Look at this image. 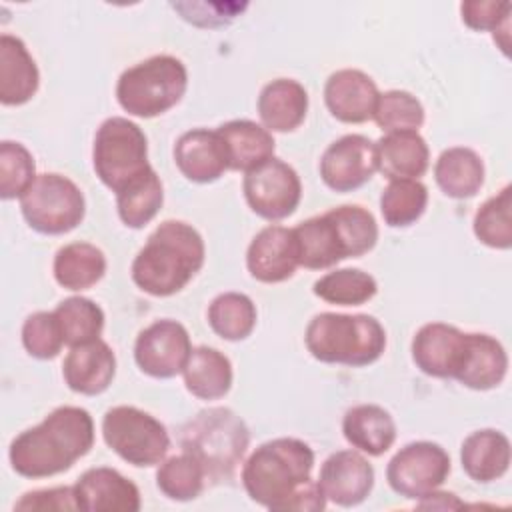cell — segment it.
I'll use <instances>...</instances> for the list:
<instances>
[{"mask_svg":"<svg viewBox=\"0 0 512 512\" xmlns=\"http://www.w3.org/2000/svg\"><path fill=\"white\" fill-rule=\"evenodd\" d=\"M14 510H80L74 486L42 488L22 494Z\"/></svg>","mask_w":512,"mask_h":512,"instance_id":"7bdbcfd3","label":"cell"},{"mask_svg":"<svg viewBox=\"0 0 512 512\" xmlns=\"http://www.w3.org/2000/svg\"><path fill=\"white\" fill-rule=\"evenodd\" d=\"M78 508L84 512H138V486L108 466L88 468L74 484Z\"/></svg>","mask_w":512,"mask_h":512,"instance_id":"ac0fdd59","label":"cell"},{"mask_svg":"<svg viewBox=\"0 0 512 512\" xmlns=\"http://www.w3.org/2000/svg\"><path fill=\"white\" fill-rule=\"evenodd\" d=\"M476 238L498 250L512 246V188L504 186L498 194L490 196L474 214Z\"/></svg>","mask_w":512,"mask_h":512,"instance_id":"74e56055","label":"cell"},{"mask_svg":"<svg viewBox=\"0 0 512 512\" xmlns=\"http://www.w3.org/2000/svg\"><path fill=\"white\" fill-rule=\"evenodd\" d=\"M308 112V92L292 78H276L268 82L258 96V116L270 132L296 130Z\"/></svg>","mask_w":512,"mask_h":512,"instance_id":"603a6c76","label":"cell"},{"mask_svg":"<svg viewBox=\"0 0 512 512\" xmlns=\"http://www.w3.org/2000/svg\"><path fill=\"white\" fill-rule=\"evenodd\" d=\"M94 444V420L80 406H58L38 426L20 432L8 450L12 470L24 478H48L72 468Z\"/></svg>","mask_w":512,"mask_h":512,"instance_id":"7a4b0ae2","label":"cell"},{"mask_svg":"<svg viewBox=\"0 0 512 512\" xmlns=\"http://www.w3.org/2000/svg\"><path fill=\"white\" fill-rule=\"evenodd\" d=\"M242 190L250 210L270 222L292 216L302 198V182L298 172L274 156L258 168L246 172Z\"/></svg>","mask_w":512,"mask_h":512,"instance_id":"7c38bea8","label":"cell"},{"mask_svg":"<svg viewBox=\"0 0 512 512\" xmlns=\"http://www.w3.org/2000/svg\"><path fill=\"white\" fill-rule=\"evenodd\" d=\"M208 324L224 340H244L256 326V306L242 292L218 294L208 306Z\"/></svg>","mask_w":512,"mask_h":512,"instance_id":"d6a6232c","label":"cell"},{"mask_svg":"<svg viewBox=\"0 0 512 512\" xmlns=\"http://www.w3.org/2000/svg\"><path fill=\"white\" fill-rule=\"evenodd\" d=\"M94 172L112 192L150 170L148 142L140 126L124 116L106 118L94 136Z\"/></svg>","mask_w":512,"mask_h":512,"instance_id":"ba28073f","label":"cell"},{"mask_svg":"<svg viewBox=\"0 0 512 512\" xmlns=\"http://www.w3.org/2000/svg\"><path fill=\"white\" fill-rule=\"evenodd\" d=\"M192 352L188 330L170 318H162L140 330L134 344L138 368L152 378H174L182 374Z\"/></svg>","mask_w":512,"mask_h":512,"instance_id":"4fadbf2b","label":"cell"},{"mask_svg":"<svg viewBox=\"0 0 512 512\" xmlns=\"http://www.w3.org/2000/svg\"><path fill=\"white\" fill-rule=\"evenodd\" d=\"M186 390L200 400H218L232 388V362L210 346H196L182 370Z\"/></svg>","mask_w":512,"mask_h":512,"instance_id":"f1b7e54d","label":"cell"},{"mask_svg":"<svg viewBox=\"0 0 512 512\" xmlns=\"http://www.w3.org/2000/svg\"><path fill=\"white\" fill-rule=\"evenodd\" d=\"M174 162L184 178L196 184L218 180L228 166V156L218 130L192 128L174 144Z\"/></svg>","mask_w":512,"mask_h":512,"instance_id":"ffe728a7","label":"cell"},{"mask_svg":"<svg viewBox=\"0 0 512 512\" xmlns=\"http://www.w3.org/2000/svg\"><path fill=\"white\" fill-rule=\"evenodd\" d=\"M20 210L28 226L40 234L58 236L74 230L86 214L82 190L56 172L38 174L20 198Z\"/></svg>","mask_w":512,"mask_h":512,"instance_id":"9c48e42d","label":"cell"},{"mask_svg":"<svg viewBox=\"0 0 512 512\" xmlns=\"http://www.w3.org/2000/svg\"><path fill=\"white\" fill-rule=\"evenodd\" d=\"M116 356L104 340L72 346L62 364V376L72 392L84 396L102 394L114 380Z\"/></svg>","mask_w":512,"mask_h":512,"instance_id":"44dd1931","label":"cell"},{"mask_svg":"<svg viewBox=\"0 0 512 512\" xmlns=\"http://www.w3.org/2000/svg\"><path fill=\"white\" fill-rule=\"evenodd\" d=\"M428 206V188L420 180H390L380 194V212L390 228L414 224Z\"/></svg>","mask_w":512,"mask_h":512,"instance_id":"8d00e7d4","label":"cell"},{"mask_svg":"<svg viewBox=\"0 0 512 512\" xmlns=\"http://www.w3.org/2000/svg\"><path fill=\"white\" fill-rule=\"evenodd\" d=\"M316 482L328 502L352 508L370 496L374 468L358 450H338L324 460Z\"/></svg>","mask_w":512,"mask_h":512,"instance_id":"9a60e30c","label":"cell"},{"mask_svg":"<svg viewBox=\"0 0 512 512\" xmlns=\"http://www.w3.org/2000/svg\"><path fill=\"white\" fill-rule=\"evenodd\" d=\"M22 344L38 360H52L64 346V336L54 312H34L22 324Z\"/></svg>","mask_w":512,"mask_h":512,"instance_id":"60d3db41","label":"cell"},{"mask_svg":"<svg viewBox=\"0 0 512 512\" xmlns=\"http://www.w3.org/2000/svg\"><path fill=\"white\" fill-rule=\"evenodd\" d=\"M186 88L188 72L182 60L170 54H156L120 74L116 100L130 116L154 118L174 108Z\"/></svg>","mask_w":512,"mask_h":512,"instance_id":"52a82bcc","label":"cell"},{"mask_svg":"<svg viewBox=\"0 0 512 512\" xmlns=\"http://www.w3.org/2000/svg\"><path fill=\"white\" fill-rule=\"evenodd\" d=\"M342 434L348 444L368 456H382L396 440V424L388 410L378 404H358L346 410Z\"/></svg>","mask_w":512,"mask_h":512,"instance_id":"4316f807","label":"cell"},{"mask_svg":"<svg viewBox=\"0 0 512 512\" xmlns=\"http://www.w3.org/2000/svg\"><path fill=\"white\" fill-rule=\"evenodd\" d=\"M380 92L376 82L362 70L342 68L328 76L324 102L328 112L344 124H362L372 118Z\"/></svg>","mask_w":512,"mask_h":512,"instance_id":"d6986e66","label":"cell"},{"mask_svg":"<svg viewBox=\"0 0 512 512\" xmlns=\"http://www.w3.org/2000/svg\"><path fill=\"white\" fill-rule=\"evenodd\" d=\"M462 470L480 484L502 478L510 468V440L494 428L476 430L464 438L460 448Z\"/></svg>","mask_w":512,"mask_h":512,"instance_id":"484cf974","label":"cell"},{"mask_svg":"<svg viewBox=\"0 0 512 512\" xmlns=\"http://www.w3.org/2000/svg\"><path fill=\"white\" fill-rule=\"evenodd\" d=\"M300 266L296 234L286 226H266L250 242L246 268L250 276L264 284H278L294 276Z\"/></svg>","mask_w":512,"mask_h":512,"instance_id":"2e32d148","label":"cell"},{"mask_svg":"<svg viewBox=\"0 0 512 512\" xmlns=\"http://www.w3.org/2000/svg\"><path fill=\"white\" fill-rule=\"evenodd\" d=\"M434 180L448 198H472L484 184V162L472 148H448L434 164Z\"/></svg>","mask_w":512,"mask_h":512,"instance_id":"f546056e","label":"cell"},{"mask_svg":"<svg viewBox=\"0 0 512 512\" xmlns=\"http://www.w3.org/2000/svg\"><path fill=\"white\" fill-rule=\"evenodd\" d=\"M372 120L386 134L418 130L424 124V106L406 90H388L378 96Z\"/></svg>","mask_w":512,"mask_h":512,"instance_id":"f35d334b","label":"cell"},{"mask_svg":"<svg viewBox=\"0 0 512 512\" xmlns=\"http://www.w3.org/2000/svg\"><path fill=\"white\" fill-rule=\"evenodd\" d=\"M418 508H426V510H456V508H464V502H460L452 492H430L424 498H420L416 502Z\"/></svg>","mask_w":512,"mask_h":512,"instance_id":"ee69618b","label":"cell"},{"mask_svg":"<svg viewBox=\"0 0 512 512\" xmlns=\"http://www.w3.org/2000/svg\"><path fill=\"white\" fill-rule=\"evenodd\" d=\"M312 292L328 304L360 306L374 298L378 284L372 274L360 268H340L320 276L314 282Z\"/></svg>","mask_w":512,"mask_h":512,"instance_id":"836d02e7","label":"cell"},{"mask_svg":"<svg viewBox=\"0 0 512 512\" xmlns=\"http://www.w3.org/2000/svg\"><path fill=\"white\" fill-rule=\"evenodd\" d=\"M292 230L300 250V266L308 270H324L346 258H358L378 242L376 218L356 204L330 208Z\"/></svg>","mask_w":512,"mask_h":512,"instance_id":"277c9868","label":"cell"},{"mask_svg":"<svg viewBox=\"0 0 512 512\" xmlns=\"http://www.w3.org/2000/svg\"><path fill=\"white\" fill-rule=\"evenodd\" d=\"M250 442L248 426L230 408H208L188 420L180 446L190 452L212 480H230Z\"/></svg>","mask_w":512,"mask_h":512,"instance_id":"8992f818","label":"cell"},{"mask_svg":"<svg viewBox=\"0 0 512 512\" xmlns=\"http://www.w3.org/2000/svg\"><path fill=\"white\" fill-rule=\"evenodd\" d=\"M54 278L66 290H86L102 280L106 272L104 252L90 242H70L54 256Z\"/></svg>","mask_w":512,"mask_h":512,"instance_id":"4dcf8cb0","label":"cell"},{"mask_svg":"<svg viewBox=\"0 0 512 512\" xmlns=\"http://www.w3.org/2000/svg\"><path fill=\"white\" fill-rule=\"evenodd\" d=\"M40 72L26 44L12 34L0 36V102L26 104L38 90Z\"/></svg>","mask_w":512,"mask_h":512,"instance_id":"7402d4cb","label":"cell"},{"mask_svg":"<svg viewBox=\"0 0 512 512\" xmlns=\"http://www.w3.org/2000/svg\"><path fill=\"white\" fill-rule=\"evenodd\" d=\"M36 180V166L30 150L12 140L0 144V196L2 200L22 198Z\"/></svg>","mask_w":512,"mask_h":512,"instance_id":"ab89813d","label":"cell"},{"mask_svg":"<svg viewBox=\"0 0 512 512\" xmlns=\"http://www.w3.org/2000/svg\"><path fill=\"white\" fill-rule=\"evenodd\" d=\"M378 170L388 180H418L430 164V150L418 130L388 132L376 142Z\"/></svg>","mask_w":512,"mask_h":512,"instance_id":"cb8c5ba5","label":"cell"},{"mask_svg":"<svg viewBox=\"0 0 512 512\" xmlns=\"http://www.w3.org/2000/svg\"><path fill=\"white\" fill-rule=\"evenodd\" d=\"M52 312L60 324L64 344L70 348L98 340L102 334L104 312L90 298L70 296L62 300Z\"/></svg>","mask_w":512,"mask_h":512,"instance_id":"d590c367","label":"cell"},{"mask_svg":"<svg viewBox=\"0 0 512 512\" xmlns=\"http://www.w3.org/2000/svg\"><path fill=\"white\" fill-rule=\"evenodd\" d=\"M468 334L452 324L428 322L412 338V360L432 378H456L466 356Z\"/></svg>","mask_w":512,"mask_h":512,"instance_id":"e0dca14e","label":"cell"},{"mask_svg":"<svg viewBox=\"0 0 512 512\" xmlns=\"http://www.w3.org/2000/svg\"><path fill=\"white\" fill-rule=\"evenodd\" d=\"M308 352L324 364L352 368L376 362L386 348L384 326L368 314H316L304 334Z\"/></svg>","mask_w":512,"mask_h":512,"instance_id":"5b68a950","label":"cell"},{"mask_svg":"<svg viewBox=\"0 0 512 512\" xmlns=\"http://www.w3.org/2000/svg\"><path fill=\"white\" fill-rule=\"evenodd\" d=\"M206 256L200 232L182 220H164L136 254L130 274L150 296L180 292L202 268Z\"/></svg>","mask_w":512,"mask_h":512,"instance_id":"3957f363","label":"cell"},{"mask_svg":"<svg viewBox=\"0 0 512 512\" xmlns=\"http://www.w3.org/2000/svg\"><path fill=\"white\" fill-rule=\"evenodd\" d=\"M216 130L224 142L230 170L250 172L274 156L272 132L252 120H230Z\"/></svg>","mask_w":512,"mask_h":512,"instance_id":"83f0119b","label":"cell"},{"mask_svg":"<svg viewBox=\"0 0 512 512\" xmlns=\"http://www.w3.org/2000/svg\"><path fill=\"white\" fill-rule=\"evenodd\" d=\"M208 476L204 466L190 454L180 452L160 462L156 472V486L160 492L176 502H188L200 496Z\"/></svg>","mask_w":512,"mask_h":512,"instance_id":"e575fe53","label":"cell"},{"mask_svg":"<svg viewBox=\"0 0 512 512\" xmlns=\"http://www.w3.org/2000/svg\"><path fill=\"white\" fill-rule=\"evenodd\" d=\"M450 474L448 452L428 440L410 442L400 448L386 466L390 488L410 500H420L438 490Z\"/></svg>","mask_w":512,"mask_h":512,"instance_id":"8fae6325","label":"cell"},{"mask_svg":"<svg viewBox=\"0 0 512 512\" xmlns=\"http://www.w3.org/2000/svg\"><path fill=\"white\" fill-rule=\"evenodd\" d=\"M510 10L512 4L508 0H466L460 4L462 22L472 30H488L494 36L502 32L508 38L510 28Z\"/></svg>","mask_w":512,"mask_h":512,"instance_id":"b9f144b4","label":"cell"},{"mask_svg":"<svg viewBox=\"0 0 512 512\" xmlns=\"http://www.w3.org/2000/svg\"><path fill=\"white\" fill-rule=\"evenodd\" d=\"M314 450L298 438H274L260 444L244 462L240 480L256 504L288 512L326 508V496L312 480Z\"/></svg>","mask_w":512,"mask_h":512,"instance_id":"6da1fadb","label":"cell"},{"mask_svg":"<svg viewBox=\"0 0 512 512\" xmlns=\"http://www.w3.org/2000/svg\"><path fill=\"white\" fill-rule=\"evenodd\" d=\"M106 446L132 466L160 464L170 448L166 426L136 406H114L102 418Z\"/></svg>","mask_w":512,"mask_h":512,"instance_id":"30bf717a","label":"cell"},{"mask_svg":"<svg viewBox=\"0 0 512 512\" xmlns=\"http://www.w3.org/2000/svg\"><path fill=\"white\" fill-rule=\"evenodd\" d=\"M508 372V354L504 346L490 334L470 332L466 356L454 380L470 390H492L502 384Z\"/></svg>","mask_w":512,"mask_h":512,"instance_id":"d4e9b609","label":"cell"},{"mask_svg":"<svg viewBox=\"0 0 512 512\" xmlns=\"http://www.w3.org/2000/svg\"><path fill=\"white\" fill-rule=\"evenodd\" d=\"M318 168L330 190L352 192L364 186L378 170L376 142L362 134H346L324 150Z\"/></svg>","mask_w":512,"mask_h":512,"instance_id":"5bb4252c","label":"cell"},{"mask_svg":"<svg viewBox=\"0 0 512 512\" xmlns=\"http://www.w3.org/2000/svg\"><path fill=\"white\" fill-rule=\"evenodd\" d=\"M164 188L162 180L154 168L146 170L132 182H128L122 190L116 192V208L120 220L128 228H144L162 208Z\"/></svg>","mask_w":512,"mask_h":512,"instance_id":"1f68e13d","label":"cell"}]
</instances>
